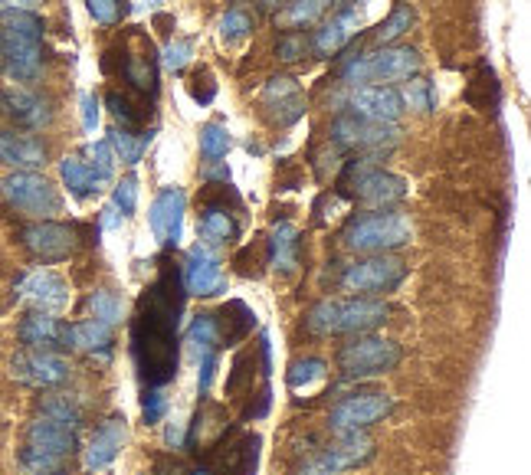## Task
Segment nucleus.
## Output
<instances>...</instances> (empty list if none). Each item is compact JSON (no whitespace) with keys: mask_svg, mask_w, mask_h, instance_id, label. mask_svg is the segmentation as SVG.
<instances>
[{"mask_svg":"<svg viewBox=\"0 0 531 475\" xmlns=\"http://www.w3.org/2000/svg\"><path fill=\"white\" fill-rule=\"evenodd\" d=\"M230 145H233V138L223 122H207L200 128V154H204L210 164H220V158H227Z\"/></svg>","mask_w":531,"mask_h":475,"instance_id":"nucleus-33","label":"nucleus"},{"mask_svg":"<svg viewBox=\"0 0 531 475\" xmlns=\"http://www.w3.org/2000/svg\"><path fill=\"white\" fill-rule=\"evenodd\" d=\"M69 348H79L86 354H102V358H109V351H112V325H102V322H96V318L69 325Z\"/></svg>","mask_w":531,"mask_h":475,"instance_id":"nucleus-27","label":"nucleus"},{"mask_svg":"<svg viewBox=\"0 0 531 475\" xmlns=\"http://www.w3.org/2000/svg\"><path fill=\"white\" fill-rule=\"evenodd\" d=\"M358 27H361V10L358 7L341 10V14L335 20H328L322 30H315V37H309L312 50L318 56H332L354 37V33H358Z\"/></svg>","mask_w":531,"mask_h":475,"instance_id":"nucleus-25","label":"nucleus"},{"mask_svg":"<svg viewBox=\"0 0 531 475\" xmlns=\"http://www.w3.org/2000/svg\"><path fill=\"white\" fill-rule=\"evenodd\" d=\"M328 4H332V0H292L279 20H282V27H309V23H315L325 14Z\"/></svg>","mask_w":531,"mask_h":475,"instance_id":"nucleus-37","label":"nucleus"},{"mask_svg":"<svg viewBox=\"0 0 531 475\" xmlns=\"http://www.w3.org/2000/svg\"><path fill=\"white\" fill-rule=\"evenodd\" d=\"M269 7H279V4H289V0H266Z\"/></svg>","mask_w":531,"mask_h":475,"instance_id":"nucleus-52","label":"nucleus"},{"mask_svg":"<svg viewBox=\"0 0 531 475\" xmlns=\"http://www.w3.org/2000/svg\"><path fill=\"white\" fill-rule=\"evenodd\" d=\"M79 115H82V128H86V135L96 132V125H99V99L92 92L79 95Z\"/></svg>","mask_w":531,"mask_h":475,"instance_id":"nucleus-48","label":"nucleus"},{"mask_svg":"<svg viewBox=\"0 0 531 475\" xmlns=\"http://www.w3.org/2000/svg\"><path fill=\"white\" fill-rule=\"evenodd\" d=\"M404 105H410V109H420V112H430L433 109V86L430 82H410V92H407V99Z\"/></svg>","mask_w":531,"mask_h":475,"instance_id":"nucleus-46","label":"nucleus"},{"mask_svg":"<svg viewBox=\"0 0 531 475\" xmlns=\"http://www.w3.org/2000/svg\"><path fill=\"white\" fill-rule=\"evenodd\" d=\"M400 364V344L387 341V338H374V335H358L348 344H341L338 351V371L361 380V377H381L387 371H394Z\"/></svg>","mask_w":531,"mask_h":475,"instance_id":"nucleus-8","label":"nucleus"},{"mask_svg":"<svg viewBox=\"0 0 531 475\" xmlns=\"http://www.w3.org/2000/svg\"><path fill=\"white\" fill-rule=\"evenodd\" d=\"M191 475H210L207 469H197V472H191Z\"/></svg>","mask_w":531,"mask_h":475,"instance_id":"nucleus-53","label":"nucleus"},{"mask_svg":"<svg viewBox=\"0 0 531 475\" xmlns=\"http://www.w3.org/2000/svg\"><path fill=\"white\" fill-rule=\"evenodd\" d=\"M59 177H63V187H66L76 200H89V197H99V194H102L99 181L92 177L89 164L82 161L79 154H69V158L59 161Z\"/></svg>","mask_w":531,"mask_h":475,"instance_id":"nucleus-26","label":"nucleus"},{"mask_svg":"<svg viewBox=\"0 0 531 475\" xmlns=\"http://www.w3.org/2000/svg\"><path fill=\"white\" fill-rule=\"evenodd\" d=\"M20 466L30 475H69V459L37 453V449H30V446L20 449Z\"/></svg>","mask_w":531,"mask_h":475,"instance_id":"nucleus-36","label":"nucleus"},{"mask_svg":"<svg viewBox=\"0 0 531 475\" xmlns=\"http://www.w3.org/2000/svg\"><path fill=\"white\" fill-rule=\"evenodd\" d=\"M40 410H43V417H50V420H59V423H66V426H73V430H79V407H73L66 397H46L40 403Z\"/></svg>","mask_w":531,"mask_h":475,"instance_id":"nucleus-42","label":"nucleus"},{"mask_svg":"<svg viewBox=\"0 0 531 475\" xmlns=\"http://www.w3.org/2000/svg\"><path fill=\"white\" fill-rule=\"evenodd\" d=\"M325 361H318V358H299V361H292L289 364V374H286V384L292 387V390H309V387H315L318 380H325Z\"/></svg>","mask_w":531,"mask_h":475,"instance_id":"nucleus-35","label":"nucleus"},{"mask_svg":"<svg viewBox=\"0 0 531 475\" xmlns=\"http://www.w3.org/2000/svg\"><path fill=\"white\" fill-rule=\"evenodd\" d=\"M404 279H407V266L400 259L381 253L348 266L345 276H341V289L351 295H377V292H394Z\"/></svg>","mask_w":531,"mask_h":475,"instance_id":"nucleus-10","label":"nucleus"},{"mask_svg":"<svg viewBox=\"0 0 531 475\" xmlns=\"http://www.w3.org/2000/svg\"><path fill=\"white\" fill-rule=\"evenodd\" d=\"M332 141L338 148H351L358 154H387L400 141V128L341 112L332 125Z\"/></svg>","mask_w":531,"mask_h":475,"instance_id":"nucleus-9","label":"nucleus"},{"mask_svg":"<svg viewBox=\"0 0 531 475\" xmlns=\"http://www.w3.org/2000/svg\"><path fill=\"white\" fill-rule=\"evenodd\" d=\"M27 253H33L43 263H59V259H69L79 249V227H69V223H56V220H40L20 233Z\"/></svg>","mask_w":531,"mask_h":475,"instance_id":"nucleus-12","label":"nucleus"},{"mask_svg":"<svg viewBox=\"0 0 531 475\" xmlns=\"http://www.w3.org/2000/svg\"><path fill=\"white\" fill-rule=\"evenodd\" d=\"M236 233H240V227H236L233 213L227 207H207L204 210V217H200V236H204L207 246L230 243V240H236Z\"/></svg>","mask_w":531,"mask_h":475,"instance_id":"nucleus-29","label":"nucleus"},{"mask_svg":"<svg viewBox=\"0 0 531 475\" xmlns=\"http://www.w3.org/2000/svg\"><path fill=\"white\" fill-rule=\"evenodd\" d=\"M394 410V397L391 394H377V390H368V394H351L338 403V407L332 410V417H328V423H332L335 433H361L368 430V426H374L377 420L391 417Z\"/></svg>","mask_w":531,"mask_h":475,"instance_id":"nucleus-11","label":"nucleus"},{"mask_svg":"<svg viewBox=\"0 0 531 475\" xmlns=\"http://www.w3.org/2000/svg\"><path fill=\"white\" fill-rule=\"evenodd\" d=\"M266 246H269V263L276 269L289 272L299 263V230H295L292 223H276Z\"/></svg>","mask_w":531,"mask_h":475,"instance_id":"nucleus-28","label":"nucleus"},{"mask_svg":"<svg viewBox=\"0 0 531 475\" xmlns=\"http://www.w3.org/2000/svg\"><path fill=\"white\" fill-rule=\"evenodd\" d=\"M69 361L59 351H20L14 358V377L30 387H59L69 380Z\"/></svg>","mask_w":531,"mask_h":475,"instance_id":"nucleus-18","label":"nucleus"},{"mask_svg":"<svg viewBox=\"0 0 531 475\" xmlns=\"http://www.w3.org/2000/svg\"><path fill=\"white\" fill-rule=\"evenodd\" d=\"M391 308L371 295H351V299H325L305 315V328L312 335H364L387 322Z\"/></svg>","mask_w":531,"mask_h":475,"instance_id":"nucleus-3","label":"nucleus"},{"mask_svg":"<svg viewBox=\"0 0 531 475\" xmlns=\"http://www.w3.org/2000/svg\"><path fill=\"white\" fill-rule=\"evenodd\" d=\"M164 443L174 446V449H181L184 446V423H171L168 433H164Z\"/></svg>","mask_w":531,"mask_h":475,"instance_id":"nucleus-49","label":"nucleus"},{"mask_svg":"<svg viewBox=\"0 0 531 475\" xmlns=\"http://www.w3.org/2000/svg\"><path fill=\"white\" fill-rule=\"evenodd\" d=\"M43 33L46 23L33 10H0V69L10 79L33 82L40 76Z\"/></svg>","mask_w":531,"mask_h":475,"instance_id":"nucleus-2","label":"nucleus"},{"mask_svg":"<svg viewBox=\"0 0 531 475\" xmlns=\"http://www.w3.org/2000/svg\"><path fill=\"white\" fill-rule=\"evenodd\" d=\"M23 446L37 449V453H46V456L69 459L79 449V436L73 426L50 420V417H37L27 426V443Z\"/></svg>","mask_w":531,"mask_h":475,"instance_id":"nucleus-21","label":"nucleus"},{"mask_svg":"<svg viewBox=\"0 0 531 475\" xmlns=\"http://www.w3.org/2000/svg\"><path fill=\"white\" fill-rule=\"evenodd\" d=\"M43 0H0V10H37Z\"/></svg>","mask_w":531,"mask_h":475,"instance_id":"nucleus-51","label":"nucleus"},{"mask_svg":"<svg viewBox=\"0 0 531 475\" xmlns=\"http://www.w3.org/2000/svg\"><path fill=\"white\" fill-rule=\"evenodd\" d=\"M0 164L14 171H40L46 164V145L33 135L0 128Z\"/></svg>","mask_w":531,"mask_h":475,"instance_id":"nucleus-24","label":"nucleus"},{"mask_svg":"<svg viewBox=\"0 0 531 475\" xmlns=\"http://www.w3.org/2000/svg\"><path fill=\"white\" fill-rule=\"evenodd\" d=\"M253 30H256V20L250 17V10L246 7H230L227 14L220 17V40L227 46L243 43Z\"/></svg>","mask_w":531,"mask_h":475,"instance_id":"nucleus-32","label":"nucleus"},{"mask_svg":"<svg viewBox=\"0 0 531 475\" xmlns=\"http://www.w3.org/2000/svg\"><path fill=\"white\" fill-rule=\"evenodd\" d=\"M413 20H417V17H413V7H410V4H397V7L391 10V17H387L381 27L371 33V40L381 43V46L394 43L397 37H404V33L413 27Z\"/></svg>","mask_w":531,"mask_h":475,"instance_id":"nucleus-34","label":"nucleus"},{"mask_svg":"<svg viewBox=\"0 0 531 475\" xmlns=\"http://www.w3.org/2000/svg\"><path fill=\"white\" fill-rule=\"evenodd\" d=\"M79 158L89 164L92 177H96L99 187L105 190V184H109L112 177H115V151H112L109 141H92V145L82 148Z\"/></svg>","mask_w":531,"mask_h":475,"instance_id":"nucleus-31","label":"nucleus"},{"mask_svg":"<svg viewBox=\"0 0 531 475\" xmlns=\"http://www.w3.org/2000/svg\"><path fill=\"white\" fill-rule=\"evenodd\" d=\"M341 187H348L351 194L361 200V204L377 207V210L394 207V204H400V200L407 197V181H404V177L374 168L371 158L348 161L345 177H341Z\"/></svg>","mask_w":531,"mask_h":475,"instance_id":"nucleus-7","label":"nucleus"},{"mask_svg":"<svg viewBox=\"0 0 531 475\" xmlns=\"http://www.w3.org/2000/svg\"><path fill=\"white\" fill-rule=\"evenodd\" d=\"M413 236V227L404 213H364V217H354L341 240L354 253H391V249L407 246Z\"/></svg>","mask_w":531,"mask_h":475,"instance_id":"nucleus-5","label":"nucleus"},{"mask_svg":"<svg viewBox=\"0 0 531 475\" xmlns=\"http://www.w3.org/2000/svg\"><path fill=\"white\" fill-rule=\"evenodd\" d=\"M17 299L33 305V312H63L69 305V285L63 276H56L50 269H33L17 282Z\"/></svg>","mask_w":531,"mask_h":475,"instance_id":"nucleus-15","label":"nucleus"},{"mask_svg":"<svg viewBox=\"0 0 531 475\" xmlns=\"http://www.w3.org/2000/svg\"><path fill=\"white\" fill-rule=\"evenodd\" d=\"M348 112L368 122L397 125V118L404 115V95L394 86H354L348 92Z\"/></svg>","mask_w":531,"mask_h":475,"instance_id":"nucleus-16","label":"nucleus"},{"mask_svg":"<svg viewBox=\"0 0 531 475\" xmlns=\"http://www.w3.org/2000/svg\"><path fill=\"white\" fill-rule=\"evenodd\" d=\"M128 439V426H125V417H109L99 423V430L92 433L89 446H86V456H82V466L86 472H105L118 459Z\"/></svg>","mask_w":531,"mask_h":475,"instance_id":"nucleus-20","label":"nucleus"},{"mask_svg":"<svg viewBox=\"0 0 531 475\" xmlns=\"http://www.w3.org/2000/svg\"><path fill=\"white\" fill-rule=\"evenodd\" d=\"M86 10L92 20L102 23V27H112V23H118V17L125 14L122 0H86Z\"/></svg>","mask_w":531,"mask_h":475,"instance_id":"nucleus-43","label":"nucleus"},{"mask_svg":"<svg viewBox=\"0 0 531 475\" xmlns=\"http://www.w3.org/2000/svg\"><path fill=\"white\" fill-rule=\"evenodd\" d=\"M164 410H168V400L161 397V390H145V397H141V417H145V423H158Z\"/></svg>","mask_w":531,"mask_h":475,"instance_id":"nucleus-47","label":"nucleus"},{"mask_svg":"<svg viewBox=\"0 0 531 475\" xmlns=\"http://www.w3.org/2000/svg\"><path fill=\"white\" fill-rule=\"evenodd\" d=\"M89 312H92L96 322L115 325V322H122V299H118V295L109 292V289H99V292L89 295Z\"/></svg>","mask_w":531,"mask_h":475,"instance_id":"nucleus-39","label":"nucleus"},{"mask_svg":"<svg viewBox=\"0 0 531 475\" xmlns=\"http://www.w3.org/2000/svg\"><path fill=\"white\" fill-rule=\"evenodd\" d=\"M109 109H112V115L118 118V122H122V128H135L138 122H141V115L132 109V102L125 99V95H118V92H109Z\"/></svg>","mask_w":531,"mask_h":475,"instance_id":"nucleus-45","label":"nucleus"},{"mask_svg":"<svg viewBox=\"0 0 531 475\" xmlns=\"http://www.w3.org/2000/svg\"><path fill=\"white\" fill-rule=\"evenodd\" d=\"M0 112H4L10 122L20 128H30V132H40L53 122V105L50 99H43L40 92L30 89H7L0 92Z\"/></svg>","mask_w":531,"mask_h":475,"instance_id":"nucleus-19","label":"nucleus"},{"mask_svg":"<svg viewBox=\"0 0 531 475\" xmlns=\"http://www.w3.org/2000/svg\"><path fill=\"white\" fill-rule=\"evenodd\" d=\"M184 213H187V194L181 187H164L161 194L151 200L148 223H151V233H155V240L161 246L171 249L181 243Z\"/></svg>","mask_w":531,"mask_h":475,"instance_id":"nucleus-17","label":"nucleus"},{"mask_svg":"<svg viewBox=\"0 0 531 475\" xmlns=\"http://www.w3.org/2000/svg\"><path fill=\"white\" fill-rule=\"evenodd\" d=\"M151 132H132V128H112L109 145L115 151V158H122L125 164H138L145 158V151L151 148Z\"/></svg>","mask_w":531,"mask_h":475,"instance_id":"nucleus-30","label":"nucleus"},{"mask_svg":"<svg viewBox=\"0 0 531 475\" xmlns=\"http://www.w3.org/2000/svg\"><path fill=\"white\" fill-rule=\"evenodd\" d=\"M112 207L125 217H132L135 207H138V177L135 174H125L122 181L115 184V194H112Z\"/></svg>","mask_w":531,"mask_h":475,"instance_id":"nucleus-41","label":"nucleus"},{"mask_svg":"<svg viewBox=\"0 0 531 475\" xmlns=\"http://www.w3.org/2000/svg\"><path fill=\"white\" fill-rule=\"evenodd\" d=\"M181 308V272L164 263L161 279L141 295L132 322V354L145 390H161L177 374V315Z\"/></svg>","mask_w":531,"mask_h":475,"instance_id":"nucleus-1","label":"nucleus"},{"mask_svg":"<svg viewBox=\"0 0 531 475\" xmlns=\"http://www.w3.org/2000/svg\"><path fill=\"white\" fill-rule=\"evenodd\" d=\"M312 50V40L305 37L302 30H289L282 33L279 43H276V56L282 59V63H299V59H305V53Z\"/></svg>","mask_w":531,"mask_h":475,"instance_id":"nucleus-40","label":"nucleus"},{"mask_svg":"<svg viewBox=\"0 0 531 475\" xmlns=\"http://www.w3.org/2000/svg\"><path fill=\"white\" fill-rule=\"evenodd\" d=\"M125 79L132 82L138 92H151V95H155V89H158V86H155V82H158V76H155V59H151V56H128Z\"/></svg>","mask_w":531,"mask_h":475,"instance_id":"nucleus-38","label":"nucleus"},{"mask_svg":"<svg viewBox=\"0 0 531 475\" xmlns=\"http://www.w3.org/2000/svg\"><path fill=\"white\" fill-rule=\"evenodd\" d=\"M0 197L7 207H14L23 217L50 220L56 213H63V197L59 190L46 181L37 171H14L0 181Z\"/></svg>","mask_w":531,"mask_h":475,"instance_id":"nucleus-6","label":"nucleus"},{"mask_svg":"<svg viewBox=\"0 0 531 475\" xmlns=\"http://www.w3.org/2000/svg\"><path fill=\"white\" fill-rule=\"evenodd\" d=\"M420 73V53L410 46H384L381 53L351 56L341 66V79L348 86H384V82H407Z\"/></svg>","mask_w":531,"mask_h":475,"instance_id":"nucleus-4","label":"nucleus"},{"mask_svg":"<svg viewBox=\"0 0 531 475\" xmlns=\"http://www.w3.org/2000/svg\"><path fill=\"white\" fill-rule=\"evenodd\" d=\"M194 56V43L191 40H171L164 46V66L174 69V73H181V69L191 63Z\"/></svg>","mask_w":531,"mask_h":475,"instance_id":"nucleus-44","label":"nucleus"},{"mask_svg":"<svg viewBox=\"0 0 531 475\" xmlns=\"http://www.w3.org/2000/svg\"><path fill=\"white\" fill-rule=\"evenodd\" d=\"M20 341L23 348L30 351H56V348H69V325L59 322L50 312H30L20 322Z\"/></svg>","mask_w":531,"mask_h":475,"instance_id":"nucleus-23","label":"nucleus"},{"mask_svg":"<svg viewBox=\"0 0 531 475\" xmlns=\"http://www.w3.org/2000/svg\"><path fill=\"white\" fill-rule=\"evenodd\" d=\"M158 475H187V469H184V462H177V459H161Z\"/></svg>","mask_w":531,"mask_h":475,"instance_id":"nucleus-50","label":"nucleus"},{"mask_svg":"<svg viewBox=\"0 0 531 475\" xmlns=\"http://www.w3.org/2000/svg\"><path fill=\"white\" fill-rule=\"evenodd\" d=\"M374 456V443L361 433H345L338 446H328L322 456H315L312 462H305L299 475H341L345 469L361 466Z\"/></svg>","mask_w":531,"mask_h":475,"instance_id":"nucleus-14","label":"nucleus"},{"mask_svg":"<svg viewBox=\"0 0 531 475\" xmlns=\"http://www.w3.org/2000/svg\"><path fill=\"white\" fill-rule=\"evenodd\" d=\"M181 285L191 295H217V292L227 289V272H223L220 256L207 243H197V246L187 249Z\"/></svg>","mask_w":531,"mask_h":475,"instance_id":"nucleus-13","label":"nucleus"},{"mask_svg":"<svg viewBox=\"0 0 531 475\" xmlns=\"http://www.w3.org/2000/svg\"><path fill=\"white\" fill-rule=\"evenodd\" d=\"M263 105L276 125H292L305 115V99L292 76H273L263 89Z\"/></svg>","mask_w":531,"mask_h":475,"instance_id":"nucleus-22","label":"nucleus"}]
</instances>
